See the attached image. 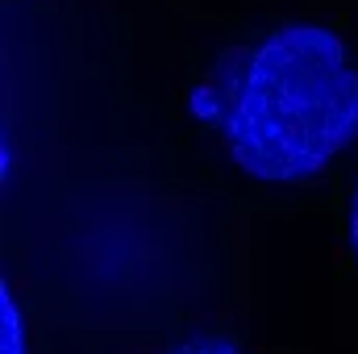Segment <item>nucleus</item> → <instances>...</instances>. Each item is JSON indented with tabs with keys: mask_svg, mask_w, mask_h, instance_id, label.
<instances>
[{
	"mask_svg": "<svg viewBox=\"0 0 358 354\" xmlns=\"http://www.w3.org/2000/svg\"><path fill=\"white\" fill-rule=\"evenodd\" d=\"M358 138V67L346 42L313 21L271 29L250 50L225 113L238 171L263 183L317 176Z\"/></svg>",
	"mask_w": 358,
	"mask_h": 354,
	"instance_id": "nucleus-1",
	"label": "nucleus"
},
{
	"mask_svg": "<svg viewBox=\"0 0 358 354\" xmlns=\"http://www.w3.org/2000/svg\"><path fill=\"white\" fill-rule=\"evenodd\" d=\"M0 354H25V317L8 283L0 288Z\"/></svg>",
	"mask_w": 358,
	"mask_h": 354,
	"instance_id": "nucleus-2",
	"label": "nucleus"
},
{
	"mask_svg": "<svg viewBox=\"0 0 358 354\" xmlns=\"http://www.w3.org/2000/svg\"><path fill=\"white\" fill-rule=\"evenodd\" d=\"M167 354H246V351L234 338H225V334H192L179 346H171Z\"/></svg>",
	"mask_w": 358,
	"mask_h": 354,
	"instance_id": "nucleus-3",
	"label": "nucleus"
},
{
	"mask_svg": "<svg viewBox=\"0 0 358 354\" xmlns=\"http://www.w3.org/2000/svg\"><path fill=\"white\" fill-rule=\"evenodd\" d=\"M350 250L358 259V183H355V208H350Z\"/></svg>",
	"mask_w": 358,
	"mask_h": 354,
	"instance_id": "nucleus-4",
	"label": "nucleus"
}]
</instances>
